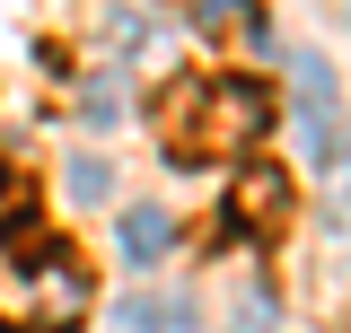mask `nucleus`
<instances>
[{"instance_id": "nucleus-1", "label": "nucleus", "mask_w": 351, "mask_h": 333, "mask_svg": "<svg viewBox=\"0 0 351 333\" xmlns=\"http://www.w3.org/2000/svg\"><path fill=\"white\" fill-rule=\"evenodd\" d=\"M263 132H272V97L255 79H193L167 106V158L219 166V158H246V140H263Z\"/></svg>"}, {"instance_id": "nucleus-2", "label": "nucleus", "mask_w": 351, "mask_h": 333, "mask_svg": "<svg viewBox=\"0 0 351 333\" xmlns=\"http://www.w3.org/2000/svg\"><path fill=\"white\" fill-rule=\"evenodd\" d=\"M290 210H299V184H290V166L246 158V175L228 184V228H246V237H281V228H290Z\"/></svg>"}, {"instance_id": "nucleus-3", "label": "nucleus", "mask_w": 351, "mask_h": 333, "mask_svg": "<svg viewBox=\"0 0 351 333\" xmlns=\"http://www.w3.org/2000/svg\"><path fill=\"white\" fill-rule=\"evenodd\" d=\"M290 79H299V114H307V132H316V149L334 158V149H343V123H334V62L299 53V62H290Z\"/></svg>"}, {"instance_id": "nucleus-4", "label": "nucleus", "mask_w": 351, "mask_h": 333, "mask_svg": "<svg viewBox=\"0 0 351 333\" xmlns=\"http://www.w3.org/2000/svg\"><path fill=\"white\" fill-rule=\"evenodd\" d=\"M193 27H202V36H219V44H272V27H263V9L255 0H193Z\"/></svg>"}, {"instance_id": "nucleus-5", "label": "nucleus", "mask_w": 351, "mask_h": 333, "mask_svg": "<svg viewBox=\"0 0 351 333\" xmlns=\"http://www.w3.org/2000/svg\"><path fill=\"white\" fill-rule=\"evenodd\" d=\"M114 246H123V263H158V254H167V210L132 202V210H123V228H114Z\"/></svg>"}, {"instance_id": "nucleus-6", "label": "nucleus", "mask_w": 351, "mask_h": 333, "mask_svg": "<svg viewBox=\"0 0 351 333\" xmlns=\"http://www.w3.org/2000/svg\"><path fill=\"white\" fill-rule=\"evenodd\" d=\"M325 202H334V219L351 228V149H334V158H325Z\"/></svg>"}]
</instances>
